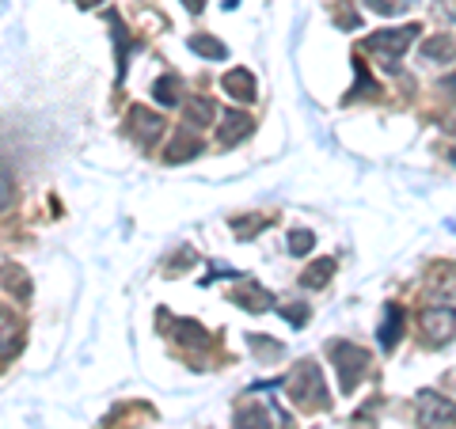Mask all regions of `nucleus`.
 Listing matches in <instances>:
<instances>
[{
  "label": "nucleus",
  "instance_id": "6ab92c4d",
  "mask_svg": "<svg viewBox=\"0 0 456 429\" xmlns=\"http://www.w3.org/2000/svg\"><path fill=\"white\" fill-rule=\"evenodd\" d=\"M331 274H335V259H320V263H312L305 270L301 285H305V289H323V285L331 281Z\"/></svg>",
  "mask_w": 456,
  "mask_h": 429
},
{
  "label": "nucleus",
  "instance_id": "f03ea898",
  "mask_svg": "<svg viewBox=\"0 0 456 429\" xmlns=\"http://www.w3.org/2000/svg\"><path fill=\"white\" fill-rule=\"evenodd\" d=\"M422 27L419 23H407V27H392V31H380V35H369L365 38V50L380 57V65L388 73H399V57L411 50V42L419 38Z\"/></svg>",
  "mask_w": 456,
  "mask_h": 429
},
{
  "label": "nucleus",
  "instance_id": "4468645a",
  "mask_svg": "<svg viewBox=\"0 0 456 429\" xmlns=\"http://www.w3.org/2000/svg\"><path fill=\"white\" fill-rule=\"evenodd\" d=\"M232 300H236L240 308H248V312H266L270 304H274V296H270L263 285H255V281H244V285H240V289L232 293Z\"/></svg>",
  "mask_w": 456,
  "mask_h": 429
},
{
  "label": "nucleus",
  "instance_id": "f257e3e1",
  "mask_svg": "<svg viewBox=\"0 0 456 429\" xmlns=\"http://www.w3.org/2000/svg\"><path fill=\"white\" fill-rule=\"evenodd\" d=\"M285 392H289L297 403L308 407V410H327L331 407V395H327V384H323V373L316 361H301L285 376Z\"/></svg>",
  "mask_w": 456,
  "mask_h": 429
},
{
  "label": "nucleus",
  "instance_id": "aec40b11",
  "mask_svg": "<svg viewBox=\"0 0 456 429\" xmlns=\"http://www.w3.org/2000/svg\"><path fill=\"white\" fill-rule=\"evenodd\" d=\"M4 289H8L12 296L27 300V296H31V281H27V274H23L20 266H8V270H4Z\"/></svg>",
  "mask_w": 456,
  "mask_h": 429
},
{
  "label": "nucleus",
  "instance_id": "a211bd4d",
  "mask_svg": "<svg viewBox=\"0 0 456 429\" xmlns=\"http://www.w3.org/2000/svg\"><path fill=\"white\" fill-rule=\"evenodd\" d=\"M152 99H156V103H160V107H179L183 103V95H179V77H164V80H156L152 84Z\"/></svg>",
  "mask_w": 456,
  "mask_h": 429
},
{
  "label": "nucleus",
  "instance_id": "6e6552de",
  "mask_svg": "<svg viewBox=\"0 0 456 429\" xmlns=\"http://www.w3.org/2000/svg\"><path fill=\"white\" fill-rule=\"evenodd\" d=\"M255 134V118H251V114H224V118H221V145L224 149H236L240 145V141H248Z\"/></svg>",
  "mask_w": 456,
  "mask_h": 429
},
{
  "label": "nucleus",
  "instance_id": "1a4fd4ad",
  "mask_svg": "<svg viewBox=\"0 0 456 429\" xmlns=\"http://www.w3.org/2000/svg\"><path fill=\"white\" fill-rule=\"evenodd\" d=\"M23 346V323L12 312H0V361L16 357Z\"/></svg>",
  "mask_w": 456,
  "mask_h": 429
},
{
  "label": "nucleus",
  "instance_id": "0eeeda50",
  "mask_svg": "<svg viewBox=\"0 0 456 429\" xmlns=\"http://www.w3.org/2000/svg\"><path fill=\"white\" fill-rule=\"evenodd\" d=\"M130 134L141 149H152L164 137V114H156L149 107H134L130 110Z\"/></svg>",
  "mask_w": 456,
  "mask_h": 429
},
{
  "label": "nucleus",
  "instance_id": "dca6fc26",
  "mask_svg": "<svg viewBox=\"0 0 456 429\" xmlns=\"http://www.w3.org/2000/svg\"><path fill=\"white\" fill-rule=\"evenodd\" d=\"M110 27H114V57H118V77L126 73V53H130V46H137V42L130 38V35H126V27H122V20H118V12H110Z\"/></svg>",
  "mask_w": 456,
  "mask_h": 429
},
{
  "label": "nucleus",
  "instance_id": "5701e85b",
  "mask_svg": "<svg viewBox=\"0 0 456 429\" xmlns=\"http://www.w3.org/2000/svg\"><path fill=\"white\" fill-rule=\"evenodd\" d=\"M12 202H16V187H12V179L0 171V213H8Z\"/></svg>",
  "mask_w": 456,
  "mask_h": 429
},
{
  "label": "nucleus",
  "instance_id": "ddd939ff",
  "mask_svg": "<svg viewBox=\"0 0 456 429\" xmlns=\"http://www.w3.org/2000/svg\"><path fill=\"white\" fill-rule=\"evenodd\" d=\"M198 152H202V137H194V130H187V125H183L179 137L171 141L164 156H167V164H183V160H194Z\"/></svg>",
  "mask_w": 456,
  "mask_h": 429
},
{
  "label": "nucleus",
  "instance_id": "4be33fe9",
  "mask_svg": "<svg viewBox=\"0 0 456 429\" xmlns=\"http://www.w3.org/2000/svg\"><path fill=\"white\" fill-rule=\"evenodd\" d=\"M312 243H316V236H312L308 228H297V232H289V239H285V251L289 255H308Z\"/></svg>",
  "mask_w": 456,
  "mask_h": 429
},
{
  "label": "nucleus",
  "instance_id": "393cba45",
  "mask_svg": "<svg viewBox=\"0 0 456 429\" xmlns=\"http://www.w3.org/2000/svg\"><path fill=\"white\" fill-rule=\"evenodd\" d=\"M441 304L456 308V274H449L445 281H441Z\"/></svg>",
  "mask_w": 456,
  "mask_h": 429
},
{
  "label": "nucleus",
  "instance_id": "f3484780",
  "mask_svg": "<svg viewBox=\"0 0 456 429\" xmlns=\"http://www.w3.org/2000/svg\"><path fill=\"white\" fill-rule=\"evenodd\" d=\"M191 50L198 57H206V61H224V57H228V46H224L221 38H213V35H194L191 38Z\"/></svg>",
  "mask_w": 456,
  "mask_h": 429
},
{
  "label": "nucleus",
  "instance_id": "39448f33",
  "mask_svg": "<svg viewBox=\"0 0 456 429\" xmlns=\"http://www.w3.org/2000/svg\"><path fill=\"white\" fill-rule=\"evenodd\" d=\"M419 425L422 429H456V403L437 392H419Z\"/></svg>",
  "mask_w": 456,
  "mask_h": 429
},
{
  "label": "nucleus",
  "instance_id": "b1692460",
  "mask_svg": "<svg viewBox=\"0 0 456 429\" xmlns=\"http://www.w3.org/2000/svg\"><path fill=\"white\" fill-rule=\"evenodd\" d=\"M251 350H255V353H266V357H278V353H281L278 342H270V338H263V335H251Z\"/></svg>",
  "mask_w": 456,
  "mask_h": 429
},
{
  "label": "nucleus",
  "instance_id": "7ed1b4c3",
  "mask_svg": "<svg viewBox=\"0 0 456 429\" xmlns=\"http://www.w3.org/2000/svg\"><path fill=\"white\" fill-rule=\"evenodd\" d=\"M331 361H335V373H338V388L342 392H354L362 384V376L369 373V353L354 342H331Z\"/></svg>",
  "mask_w": 456,
  "mask_h": 429
},
{
  "label": "nucleus",
  "instance_id": "bb28decb",
  "mask_svg": "<svg viewBox=\"0 0 456 429\" xmlns=\"http://www.w3.org/2000/svg\"><path fill=\"white\" fill-rule=\"evenodd\" d=\"M183 4H187L191 12H202V8H206V0H183Z\"/></svg>",
  "mask_w": 456,
  "mask_h": 429
},
{
  "label": "nucleus",
  "instance_id": "c85d7f7f",
  "mask_svg": "<svg viewBox=\"0 0 456 429\" xmlns=\"http://www.w3.org/2000/svg\"><path fill=\"white\" fill-rule=\"evenodd\" d=\"M80 4H84V8H95V4H99V0H80Z\"/></svg>",
  "mask_w": 456,
  "mask_h": 429
},
{
  "label": "nucleus",
  "instance_id": "2eb2a0df",
  "mask_svg": "<svg viewBox=\"0 0 456 429\" xmlns=\"http://www.w3.org/2000/svg\"><path fill=\"white\" fill-rule=\"evenodd\" d=\"M167 331L171 338H179L183 346H206V331H202V323H194V320H167Z\"/></svg>",
  "mask_w": 456,
  "mask_h": 429
},
{
  "label": "nucleus",
  "instance_id": "a878e982",
  "mask_svg": "<svg viewBox=\"0 0 456 429\" xmlns=\"http://www.w3.org/2000/svg\"><path fill=\"white\" fill-rule=\"evenodd\" d=\"M281 316L289 320L293 327H305V320H308V308H281Z\"/></svg>",
  "mask_w": 456,
  "mask_h": 429
},
{
  "label": "nucleus",
  "instance_id": "9d476101",
  "mask_svg": "<svg viewBox=\"0 0 456 429\" xmlns=\"http://www.w3.org/2000/svg\"><path fill=\"white\" fill-rule=\"evenodd\" d=\"M217 118V107H213V99L206 95H194L187 99V107H183V122H187V130H206Z\"/></svg>",
  "mask_w": 456,
  "mask_h": 429
},
{
  "label": "nucleus",
  "instance_id": "20e7f679",
  "mask_svg": "<svg viewBox=\"0 0 456 429\" xmlns=\"http://www.w3.org/2000/svg\"><path fill=\"white\" fill-rule=\"evenodd\" d=\"M236 429H293V422L278 403H259V399H251V403H244L236 410Z\"/></svg>",
  "mask_w": 456,
  "mask_h": 429
},
{
  "label": "nucleus",
  "instance_id": "f8f14e48",
  "mask_svg": "<svg viewBox=\"0 0 456 429\" xmlns=\"http://www.w3.org/2000/svg\"><path fill=\"white\" fill-rule=\"evenodd\" d=\"M403 323H407L403 308H399V304H384V323H380V331H377V338H380L384 350H395L399 335H403Z\"/></svg>",
  "mask_w": 456,
  "mask_h": 429
},
{
  "label": "nucleus",
  "instance_id": "412c9836",
  "mask_svg": "<svg viewBox=\"0 0 456 429\" xmlns=\"http://www.w3.org/2000/svg\"><path fill=\"white\" fill-rule=\"evenodd\" d=\"M437 57H441V61H449V57H452V38H430V42H426V46H422V61H437Z\"/></svg>",
  "mask_w": 456,
  "mask_h": 429
},
{
  "label": "nucleus",
  "instance_id": "423d86ee",
  "mask_svg": "<svg viewBox=\"0 0 456 429\" xmlns=\"http://www.w3.org/2000/svg\"><path fill=\"white\" fill-rule=\"evenodd\" d=\"M419 323H422V331H426V338H430V342H449L456 335V308L430 304V308H422Z\"/></svg>",
  "mask_w": 456,
  "mask_h": 429
},
{
  "label": "nucleus",
  "instance_id": "9b49d317",
  "mask_svg": "<svg viewBox=\"0 0 456 429\" xmlns=\"http://www.w3.org/2000/svg\"><path fill=\"white\" fill-rule=\"evenodd\" d=\"M221 88L232 99H240V103H251V99L259 95V84H255V77L248 73V69H232V73H224Z\"/></svg>",
  "mask_w": 456,
  "mask_h": 429
},
{
  "label": "nucleus",
  "instance_id": "cd10ccee",
  "mask_svg": "<svg viewBox=\"0 0 456 429\" xmlns=\"http://www.w3.org/2000/svg\"><path fill=\"white\" fill-rule=\"evenodd\" d=\"M445 16H452V20H456V0H449V4H445Z\"/></svg>",
  "mask_w": 456,
  "mask_h": 429
}]
</instances>
